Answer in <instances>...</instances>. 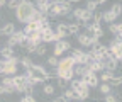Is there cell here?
<instances>
[{
    "label": "cell",
    "mask_w": 122,
    "mask_h": 102,
    "mask_svg": "<svg viewBox=\"0 0 122 102\" xmlns=\"http://www.w3.org/2000/svg\"><path fill=\"white\" fill-rule=\"evenodd\" d=\"M36 10V4L30 2V0H22L19 4V7L15 9V17H17L19 22H29L30 17H32V12Z\"/></svg>",
    "instance_id": "6da1fadb"
},
{
    "label": "cell",
    "mask_w": 122,
    "mask_h": 102,
    "mask_svg": "<svg viewBox=\"0 0 122 102\" xmlns=\"http://www.w3.org/2000/svg\"><path fill=\"white\" fill-rule=\"evenodd\" d=\"M71 17L78 19V21L81 22V26H86V22H90L92 17H93V12L86 10L85 7H76V9L71 10Z\"/></svg>",
    "instance_id": "7a4b0ae2"
},
{
    "label": "cell",
    "mask_w": 122,
    "mask_h": 102,
    "mask_svg": "<svg viewBox=\"0 0 122 102\" xmlns=\"http://www.w3.org/2000/svg\"><path fill=\"white\" fill-rule=\"evenodd\" d=\"M27 43V34L24 31H15L12 36L7 38V44L5 46H10V48H15V46H24Z\"/></svg>",
    "instance_id": "3957f363"
},
{
    "label": "cell",
    "mask_w": 122,
    "mask_h": 102,
    "mask_svg": "<svg viewBox=\"0 0 122 102\" xmlns=\"http://www.w3.org/2000/svg\"><path fill=\"white\" fill-rule=\"evenodd\" d=\"M107 48H109V54L112 58H115L117 61H120V58H122V38H114L112 43Z\"/></svg>",
    "instance_id": "277c9868"
},
{
    "label": "cell",
    "mask_w": 122,
    "mask_h": 102,
    "mask_svg": "<svg viewBox=\"0 0 122 102\" xmlns=\"http://www.w3.org/2000/svg\"><path fill=\"white\" fill-rule=\"evenodd\" d=\"M30 70H32V75H34V78H37L39 80V83H46L48 80H51V75H49V71L46 70L44 66H41V65H32L30 66Z\"/></svg>",
    "instance_id": "5b68a950"
},
{
    "label": "cell",
    "mask_w": 122,
    "mask_h": 102,
    "mask_svg": "<svg viewBox=\"0 0 122 102\" xmlns=\"http://www.w3.org/2000/svg\"><path fill=\"white\" fill-rule=\"evenodd\" d=\"M19 70V58L17 56H12L10 60H5V65H4V75H10L14 77Z\"/></svg>",
    "instance_id": "8992f818"
},
{
    "label": "cell",
    "mask_w": 122,
    "mask_h": 102,
    "mask_svg": "<svg viewBox=\"0 0 122 102\" xmlns=\"http://www.w3.org/2000/svg\"><path fill=\"white\" fill-rule=\"evenodd\" d=\"M73 60H75V63L76 65H86L90 60H88V54H86V51H83L81 48H75L73 51H71V54H70Z\"/></svg>",
    "instance_id": "52a82bcc"
},
{
    "label": "cell",
    "mask_w": 122,
    "mask_h": 102,
    "mask_svg": "<svg viewBox=\"0 0 122 102\" xmlns=\"http://www.w3.org/2000/svg\"><path fill=\"white\" fill-rule=\"evenodd\" d=\"M86 34H90L92 38H95L97 41H100V38H103V27L100 24H86Z\"/></svg>",
    "instance_id": "ba28073f"
},
{
    "label": "cell",
    "mask_w": 122,
    "mask_h": 102,
    "mask_svg": "<svg viewBox=\"0 0 122 102\" xmlns=\"http://www.w3.org/2000/svg\"><path fill=\"white\" fill-rule=\"evenodd\" d=\"M68 49H71V43L70 41H66V39H61V41H56L54 43V49H53V56H61L65 51H68Z\"/></svg>",
    "instance_id": "9c48e42d"
},
{
    "label": "cell",
    "mask_w": 122,
    "mask_h": 102,
    "mask_svg": "<svg viewBox=\"0 0 122 102\" xmlns=\"http://www.w3.org/2000/svg\"><path fill=\"white\" fill-rule=\"evenodd\" d=\"M81 80H83V83L85 85H88L90 89H97L98 87V83H100V80H98V77H97V73H93V71H86V73L81 77Z\"/></svg>",
    "instance_id": "30bf717a"
},
{
    "label": "cell",
    "mask_w": 122,
    "mask_h": 102,
    "mask_svg": "<svg viewBox=\"0 0 122 102\" xmlns=\"http://www.w3.org/2000/svg\"><path fill=\"white\" fill-rule=\"evenodd\" d=\"M75 60L71 56H65L63 60H58V66H56V71H63V70H73L75 68Z\"/></svg>",
    "instance_id": "8fae6325"
},
{
    "label": "cell",
    "mask_w": 122,
    "mask_h": 102,
    "mask_svg": "<svg viewBox=\"0 0 122 102\" xmlns=\"http://www.w3.org/2000/svg\"><path fill=\"white\" fill-rule=\"evenodd\" d=\"M76 39H78V43H80L81 48H92V44L97 41L95 38H92L86 32H78V34H76Z\"/></svg>",
    "instance_id": "7c38bea8"
},
{
    "label": "cell",
    "mask_w": 122,
    "mask_h": 102,
    "mask_svg": "<svg viewBox=\"0 0 122 102\" xmlns=\"http://www.w3.org/2000/svg\"><path fill=\"white\" fill-rule=\"evenodd\" d=\"M48 16H49V19L63 17V5H61V2H56V4H51V5H49Z\"/></svg>",
    "instance_id": "4fadbf2b"
},
{
    "label": "cell",
    "mask_w": 122,
    "mask_h": 102,
    "mask_svg": "<svg viewBox=\"0 0 122 102\" xmlns=\"http://www.w3.org/2000/svg\"><path fill=\"white\" fill-rule=\"evenodd\" d=\"M41 36H42V43H44V44H48V43H56V41H61V38H59V36L53 31V29L41 32Z\"/></svg>",
    "instance_id": "5bb4252c"
},
{
    "label": "cell",
    "mask_w": 122,
    "mask_h": 102,
    "mask_svg": "<svg viewBox=\"0 0 122 102\" xmlns=\"http://www.w3.org/2000/svg\"><path fill=\"white\" fill-rule=\"evenodd\" d=\"M102 65H103V70H109V71H114L117 66H119V61L115 60V58H112L110 54L107 56V58H103V61H102Z\"/></svg>",
    "instance_id": "9a60e30c"
},
{
    "label": "cell",
    "mask_w": 122,
    "mask_h": 102,
    "mask_svg": "<svg viewBox=\"0 0 122 102\" xmlns=\"http://www.w3.org/2000/svg\"><path fill=\"white\" fill-rule=\"evenodd\" d=\"M12 78H14V89L17 90V92H22V89H24L25 83H27L25 75H14Z\"/></svg>",
    "instance_id": "2e32d148"
},
{
    "label": "cell",
    "mask_w": 122,
    "mask_h": 102,
    "mask_svg": "<svg viewBox=\"0 0 122 102\" xmlns=\"http://www.w3.org/2000/svg\"><path fill=\"white\" fill-rule=\"evenodd\" d=\"M39 27H41V22H39V21H29V22H25V26H24V32H25V34L36 32V31H39Z\"/></svg>",
    "instance_id": "e0dca14e"
},
{
    "label": "cell",
    "mask_w": 122,
    "mask_h": 102,
    "mask_svg": "<svg viewBox=\"0 0 122 102\" xmlns=\"http://www.w3.org/2000/svg\"><path fill=\"white\" fill-rule=\"evenodd\" d=\"M0 31H2V36H5V38H9V36H12L14 32H15V24L14 22H5L2 27H0Z\"/></svg>",
    "instance_id": "ac0fdd59"
},
{
    "label": "cell",
    "mask_w": 122,
    "mask_h": 102,
    "mask_svg": "<svg viewBox=\"0 0 122 102\" xmlns=\"http://www.w3.org/2000/svg\"><path fill=\"white\" fill-rule=\"evenodd\" d=\"M56 34H58L61 39H65L66 36H70V34H68V22H59L58 27H56Z\"/></svg>",
    "instance_id": "d6986e66"
},
{
    "label": "cell",
    "mask_w": 122,
    "mask_h": 102,
    "mask_svg": "<svg viewBox=\"0 0 122 102\" xmlns=\"http://www.w3.org/2000/svg\"><path fill=\"white\" fill-rule=\"evenodd\" d=\"M27 43H32V44H41L42 43V36H41V32L39 31H36V32H30V34H27Z\"/></svg>",
    "instance_id": "ffe728a7"
},
{
    "label": "cell",
    "mask_w": 122,
    "mask_h": 102,
    "mask_svg": "<svg viewBox=\"0 0 122 102\" xmlns=\"http://www.w3.org/2000/svg\"><path fill=\"white\" fill-rule=\"evenodd\" d=\"M49 2L48 0H37L36 2V9L41 12V14H46V16H48V12H49Z\"/></svg>",
    "instance_id": "44dd1931"
},
{
    "label": "cell",
    "mask_w": 122,
    "mask_h": 102,
    "mask_svg": "<svg viewBox=\"0 0 122 102\" xmlns=\"http://www.w3.org/2000/svg\"><path fill=\"white\" fill-rule=\"evenodd\" d=\"M102 21L107 22V24H112V22L117 21V16H115L112 10H105V12H102Z\"/></svg>",
    "instance_id": "7402d4cb"
},
{
    "label": "cell",
    "mask_w": 122,
    "mask_h": 102,
    "mask_svg": "<svg viewBox=\"0 0 122 102\" xmlns=\"http://www.w3.org/2000/svg\"><path fill=\"white\" fill-rule=\"evenodd\" d=\"M86 68H88L90 71H93V73L103 71V65H102V61H88V63H86Z\"/></svg>",
    "instance_id": "603a6c76"
},
{
    "label": "cell",
    "mask_w": 122,
    "mask_h": 102,
    "mask_svg": "<svg viewBox=\"0 0 122 102\" xmlns=\"http://www.w3.org/2000/svg\"><path fill=\"white\" fill-rule=\"evenodd\" d=\"M109 31H110L115 38H122V24H115V22L109 24Z\"/></svg>",
    "instance_id": "cb8c5ba5"
},
{
    "label": "cell",
    "mask_w": 122,
    "mask_h": 102,
    "mask_svg": "<svg viewBox=\"0 0 122 102\" xmlns=\"http://www.w3.org/2000/svg\"><path fill=\"white\" fill-rule=\"evenodd\" d=\"M14 53H15V51H14V48H10V46H4V48H0V54H2L4 60H10L12 56H15Z\"/></svg>",
    "instance_id": "d4e9b609"
},
{
    "label": "cell",
    "mask_w": 122,
    "mask_h": 102,
    "mask_svg": "<svg viewBox=\"0 0 122 102\" xmlns=\"http://www.w3.org/2000/svg\"><path fill=\"white\" fill-rule=\"evenodd\" d=\"M81 31V24H76V22H68V34L70 36H76Z\"/></svg>",
    "instance_id": "484cf974"
},
{
    "label": "cell",
    "mask_w": 122,
    "mask_h": 102,
    "mask_svg": "<svg viewBox=\"0 0 122 102\" xmlns=\"http://www.w3.org/2000/svg\"><path fill=\"white\" fill-rule=\"evenodd\" d=\"M90 97V89L88 87H83V89L76 90V100H86Z\"/></svg>",
    "instance_id": "4316f807"
},
{
    "label": "cell",
    "mask_w": 122,
    "mask_h": 102,
    "mask_svg": "<svg viewBox=\"0 0 122 102\" xmlns=\"http://www.w3.org/2000/svg\"><path fill=\"white\" fill-rule=\"evenodd\" d=\"M88 71V68H86V65H75V68H73V73H75V77H78V78H81L85 73Z\"/></svg>",
    "instance_id": "83f0119b"
},
{
    "label": "cell",
    "mask_w": 122,
    "mask_h": 102,
    "mask_svg": "<svg viewBox=\"0 0 122 102\" xmlns=\"http://www.w3.org/2000/svg\"><path fill=\"white\" fill-rule=\"evenodd\" d=\"M100 73H102V75L98 77V80H102L103 83H109V82L115 77V75H114V71H109V70H103V71H100Z\"/></svg>",
    "instance_id": "f1b7e54d"
},
{
    "label": "cell",
    "mask_w": 122,
    "mask_h": 102,
    "mask_svg": "<svg viewBox=\"0 0 122 102\" xmlns=\"http://www.w3.org/2000/svg\"><path fill=\"white\" fill-rule=\"evenodd\" d=\"M42 94L48 95V97L54 95V94H56V85H53V83H44V87H42Z\"/></svg>",
    "instance_id": "f546056e"
},
{
    "label": "cell",
    "mask_w": 122,
    "mask_h": 102,
    "mask_svg": "<svg viewBox=\"0 0 122 102\" xmlns=\"http://www.w3.org/2000/svg\"><path fill=\"white\" fill-rule=\"evenodd\" d=\"M63 97L65 100H70V102H73V100H76V92L75 90H71V89H65L63 90Z\"/></svg>",
    "instance_id": "4dcf8cb0"
},
{
    "label": "cell",
    "mask_w": 122,
    "mask_h": 102,
    "mask_svg": "<svg viewBox=\"0 0 122 102\" xmlns=\"http://www.w3.org/2000/svg\"><path fill=\"white\" fill-rule=\"evenodd\" d=\"M19 65H22V68L27 70V68H30V66L34 65V61L30 60L29 56H20V58H19Z\"/></svg>",
    "instance_id": "1f68e13d"
},
{
    "label": "cell",
    "mask_w": 122,
    "mask_h": 102,
    "mask_svg": "<svg viewBox=\"0 0 122 102\" xmlns=\"http://www.w3.org/2000/svg\"><path fill=\"white\" fill-rule=\"evenodd\" d=\"M2 85H5L7 89H9V90H12V92L15 90V89H14V78H12L10 75H7L5 78H2Z\"/></svg>",
    "instance_id": "d6a6232c"
},
{
    "label": "cell",
    "mask_w": 122,
    "mask_h": 102,
    "mask_svg": "<svg viewBox=\"0 0 122 102\" xmlns=\"http://www.w3.org/2000/svg\"><path fill=\"white\" fill-rule=\"evenodd\" d=\"M37 56H46V53H48V46L44 44V43H41V44L36 46V51H34Z\"/></svg>",
    "instance_id": "836d02e7"
},
{
    "label": "cell",
    "mask_w": 122,
    "mask_h": 102,
    "mask_svg": "<svg viewBox=\"0 0 122 102\" xmlns=\"http://www.w3.org/2000/svg\"><path fill=\"white\" fill-rule=\"evenodd\" d=\"M98 90H100L102 95H107V94H110V92H112V87H110L109 83H103V82H102V85L98 87Z\"/></svg>",
    "instance_id": "e575fe53"
},
{
    "label": "cell",
    "mask_w": 122,
    "mask_h": 102,
    "mask_svg": "<svg viewBox=\"0 0 122 102\" xmlns=\"http://www.w3.org/2000/svg\"><path fill=\"white\" fill-rule=\"evenodd\" d=\"M110 10H112V12L115 14V16L119 17L120 14H122V5H120V2H115V4L112 5V9H110Z\"/></svg>",
    "instance_id": "d590c367"
},
{
    "label": "cell",
    "mask_w": 122,
    "mask_h": 102,
    "mask_svg": "<svg viewBox=\"0 0 122 102\" xmlns=\"http://www.w3.org/2000/svg\"><path fill=\"white\" fill-rule=\"evenodd\" d=\"M97 7H98V5L93 2V0H86V5H85V9H86V10H90V12H95V10H97Z\"/></svg>",
    "instance_id": "8d00e7d4"
},
{
    "label": "cell",
    "mask_w": 122,
    "mask_h": 102,
    "mask_svg": "<svg viewBox=\"0 0 122 102\" xmlns=\"http://www.w3.org/2000/svg\"><path fill=\"white\" fill-rule=\"evenodd\" d=\"M22 92H24V95H32V92H34V85L25 83V87L22 89Z\"/></svg>",
    "instance_id": "74e56055"
},
{
    "label": "cell",
    "mask_w": 122,
    "mask_h": 102,
    "mask_svg": "<svg viewBox=\"0 0 122 102\" xmlns=\"http://www.w3.org/2000/svg\"><path fill=\"white\" fill-rule=\"evenodd\" d=\"M92 21H93V24H100V22H102V12H97V10H95Z\"/></svg>",
    "instance_id": "f35d334b"
},
{
    "label": "cell",
    "mask_w": 122,
    "mask_h": 102,
    "mask_svg": "<svg viewBox=\"0 0 122 102\" xmlns=\"http://www.w3.org/2000/svg\"><path fill=\"white\" fill-rule=\"evenodd\" d=\"M103 102H117V95H114L112 92L107 94V95H103Z\"/></svg>",
    "instance_id": "ab89813d"
},
{
    "label": "cell",
    "mask_w": 122,
    "mask_h": 102,
    "mask_svg": "<svg viewBox=\"0 0 122 102\" xmlns=\"http://www.w3.org/2000/svg\"><path fill=\"white\" fill-rule=\"evenodd\" d=\"M120 83H122V78H120V77H114V78L109 82V85H110V87H119Z\"/></svg>",
    "instance_id": "60d3db41"
},
{
    "label": "cell",
    "mask_w": 122,
    "mask_h": 102,
    "mask_svg": "<svg viewBox=\"0 0 122 102\" xmlns=\"http://www.w3.org/2000/svg\"><path fill=\"white\" fill-rule=\"evenodd\" d=\"M48 65H49L51 68H56V66H58V58H56V56H49V58H48Z\"/></svg>",
    "instance_id": "b9f144b4"
},
{
    "label": "cell",
    "mask_w": 122,
    "mask_h": 102,
    "mask_svg": "<svg viewBox=\"0 0 122 102\" xmlns=\"http://www.w3.org/2000/svg\"><path fill=\"white\" fill-rule=\"evenodd\" d=\"M20 2H22V0H20ZM20 2H19V0H7V5H9L10 9H14V10H15V9L19 7V4H20Z\"/></svg>",
    "instance_id": "7bdbcfd3"
},
{
    "label": "cell",
    "mask_w": 122,
    "mask_h": 102,
    "mask_svg": "<svg viewBox=\"0 0 122 102\" xmlns=\"http://www.w3.org/2000/svg\"><path fill=\"white\" fill-rule=\"evenodd\" d=\"M24 48H25L27 53H34V51H36V44H32V43H25Z\"/></svg>",
    "instance_id": "ee69618b"
},
{
    "label": "cell",
    "mask_w": 122,
    "mask_h": 102,
    "mask_svg": "<svg viewBox=\"0 0 122 102\" xmlns=\"http://www.w3.org/2000/svg\"><path fill=\"white\" fill-rule=\"evenodd\" d=\"M56 83H58V87H59V89H66V85H68V82H65V80H61V78H58L56 77Z\"/></svg>",
    "instance_id": "f6af8a7d"
},
{
    "label": "cell",
    "mask_w": 122,
    "mask_h": 102,
    "mask_svg": "<svg viewBox=\"0 0 122 102\" xmlns=\"http://www.w3.org/2000/svg\"><path fill=\"white\" fill-rule=\"evenodd\" d=\"M19 102H37V100H36L32 95H24V97H22Z\"/></svg>",
    "instance_id": "bcb514c9"
},
{
    "label": "cell",
    "mask_w": 122,
    "mask_h": 102,
    "mask_svg": "<svg viewBox=\"0 0 122 102\" xmlns=\"http://www.w3.org/2000/svg\"><path fill=\"white\" fill-rule=\"evenodd\" d=\"M5 94H14L12 90H9L5 85H0V95H5Z\"/></svg>",
    "instance_id": "7dc6e473"
},
{
    "label": "cell",
    "mask_w": 122,
    "mask_h": 102,
    "mask_svg": "<svg viewBox=\"0 0 122 102\" xmlns=\"http://www.w3.org/2000/svg\"><path fill=\"white\" fill-rule=\"evenodd\" d=\"M4 65H5V60H0V75L4 73Z\"/></svg>",
    "instance_id": "c3c4849f"
},
{
    "label": "cell",
    "mask_w": 122,
    "mask_h": 102,
    "mask_svg": "<svg viewBox=\"0 0 122 102\" xmlns=\"http://www.w3.org/2000/svg\"><path fill=\"white\" fill-rule=\"evenodd\" d=\"M51 102H66V100H65L63 97H56V99H53Z\"/></svg>",
    "instance_id": "681fc988"
},
{
    "label": "cell",
    "mask_w": 122,
    "mask_h": 102,
    "mask_svg": "<svg viewBox=\"0 0 122 102\" xmlns=\"http://www.w3.org/2000/svg\"><path fill=\"white\" fill-rule=\"evenodd\" d=\"M93 2H95L97 5H103V4L107 2V0H93Z\"/></svg>",
    "instance_id": "f907efd6"
},
{
    "label": "cell",
    "mask_w": 122,
    "mask_h": 102,
    "mask_svg": "<svg viewBox=\"0 0 122 102\" xmlns=\"http://www.w3.org/2000/svg\"><path fill=\"white\" fill-rule=\"evenodd\" d=\"M0 5H2V7H4V5H7V0H0Z\"/></svg>",
    "instance_id": "816d5d0a"
},
{
    "label": "cell",
    "mask_w": 122,
    "mask_h": 102,
    "mask_svg": "<svg viewBox=\"0 0 122 102\" xmlns=\"http://www.w3.org/2000/svg\"><path fill=\"white\" fill-rule=\"evenodd\" d=\"M49 4H56V2H59V0H48Z\"/></svg>",
    "instance_id": "f5cc1de1"
},
{
    "label": "cell",
    "mask_w": 122,
    "mask_h": 102,
    "mask_svg": "<svg viewBox=\"0 0 122 102\" xmlns=\"http://www.w3.org/2000/svg\"><path fill=\"white\" fill-rule=\"evenodd\" d=\"M0 9H2V5H0Z\"/></svg>",
    "instance_id": "db71d44e"
},
{
    "label": "cell",
    "mask_w": 122,
    "mask_h": 102,
    "mask_svg": "<svg viewBox=\"0 0 122 102\" xmlns=\"http://www.w3.org/2000/svg\"><path fill=\"white\" fill-rule=\"evenodd\" d=\"M0 34H2V31H0Z\"/></svg>",
    "instance_id": "11a10c76"
},
{
    "label": "cell",
    "mask_w": 122,
    "mask_h": 102,
    "mask_svg": "<svg viewBox=\"0 0 122 102\" xmlns=\"http://www.w3.org/2000/svg\"><path fill=\"white\" fill-rule=\"evenodd\" d=\"M36 2H37V0H36Z\"/></svg>",
    "instance_id": "9f6ffc18"
},
{
    "label": "cell",
    "mask_w": 122,
    "mask_h": 102,
    "mask_svg": "<svg viewBox=\"0 0 122 102\" xmlns=\"http://www.w3.org/2000/svg\"><path fill=\"white\" fill-rule=\"evenodd\" d=\"M19 2H20V0H19Z\"/></svg>",
    "instance_id": "6f0895ef"
}]
</instances>
